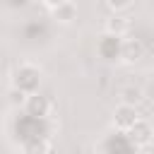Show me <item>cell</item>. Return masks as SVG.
I'll return each instance as SVG.
<instances>
[{"label":"cell","instance_id":"1","mask_svg":"<svg viewBox=\"0 0 154 154\" xmlns=\"http://www.w3.org/2000/svg\"><path fill=\"white\" fill-rule=\"evenodd\" d=\"M116 125L120 128V130H130L140 118H137V111H135V106L132 103H120L118 108H116Z\"/></svg>","mask_w":154,"mask_h":154},{"label":"cell","instance_id":"2","mask_svg":"<svg viewBox=\"0 0 154 154\" xmlns=\"http://www.w3.org/2000/svg\"><path fill=\"white\" fill-rule=\"evenodd\" d=\"M128 137L137 144V147H144L149 140H152V125L147 120H137L130 130H128Z\"/></svg>","mask_w":154,"mask_h":154},{"label":"cell","instance_id":"3","mask_svg":"<svg viewBox=\"0 0 154 154\" xmlns=\"http://www.w3.org/2000/svg\"><path fill=\"white\" fill-rule=\"evenodd\" d=\"M142 53H144V46H142L137 38H135V41H132V38H128V41L123 43V58H125L128 63L140 60V58H142Z\"/></svg>","mask_w":154,"mask_h":154},{"label":"cell","instance_id":"4","mask_svg":"<svg viewBox=\"0 0 154 154\" xmlns=\"http://www.w3.org/2000/svg\"><path fill=\"white\" fill-rule=\"evenodd\" d=\"M26 108H29V113H31V116H46V111H48V101H46L43 96L34 94V96H29Z\"/></svg>","mask_w":154,"mask_h":154},{"label":"cell","instance_id":"5","mask_svg":"<svg viewBox=\"0 0 154 154\" xmlns=\"http://www.w3.org/2000/svg\"><path fill=\"white\" fill-rule=\"evenodd\" d=\"M75 17V5L72 2H60L58 7H55V19H60V22H70Z\"/></svg>","mask_w":154,"mask_h":154},{"label":"cell","instance_id":"6","mask_svg":"<svg viewBox=\"0 0 154 154\" xmlns=\"http://www.w3.org/2000/svg\"><path fill=\"white\" fill-rule=\"evenodd\" d=\"M106 29L111 31V34H125L128 31V19L125 17H113V19H108V24H106Z\"/></svg>","mask_w":154,"mask_h":154},{"label":"cell","instance_id":"7","mask_svg":"<svg viewBox=\"0 0 154 154\" xmlns=\"http://www.w3.org/2000/svg\"><path fill=\"white\" fill-rule=\"evenodd\" d=\"M7 101L12 103V106H22L24 101H26V94H24V89L19 87V84H14V87H10V91H7Z\"/></svg>","mask_w":154,"mask_h":154},{"label":"cell","instance_id":"8","mask_svg":"<svg viewBox=\"0 0 154 154\" xmlns=\"http://www.w3.org/2000/svg\"><path fill=\"white\" fill-rule=\"evenodd\" d=\"M123 103H137V101H142V89H137V87H128V89H123Z\"/></svg>","mask_w":154,"mask_h":154},{"label":"cell","instance_id":"9","mask_svg":"<svg viewBox=\"0 0 154 154\" xmlns=\"http://www.w3.org/2000/svg\"><path fill=\"white\" fill-rule=\"evenodd\" d=\"M111 7H116V10H120V7H128L130 5V0H106Z\"/></svg>","mask_w":154,"mask_h":154},{"label":"cell","instance_id":"10","mask_svg":"<svg viewBox=\"0 0 154 154\" xmlns=\"http://www.w3.org/2000/svg\"><path fill=\"white\" fill-rule=\"evenodd\" d=\"M51 5H60V2H65V0H48Z\"/></svg>","mask_w":154,"mask_h":154}]
</instances>
